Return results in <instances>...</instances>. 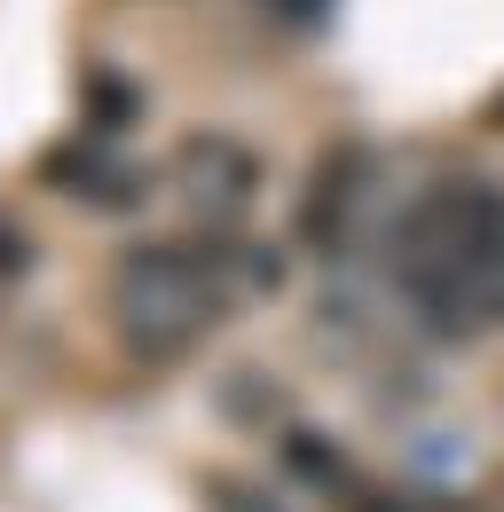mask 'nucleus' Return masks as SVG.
Instances as JSON below:
<instances>
[{
	"label": "nucleus",
	"mask_w": 504,
	"mask_h": 512,
	"mask_svg": "<svg viewBox=\"0 0 504 512\" xmlns=\"http://www.w3.org/2000/svg\"><path fill=\"white\" fill-rule=\"evenodd\" d=\"M363 182H371V150H363V142H339V150L315 166L308 213H300L308 245H323V253L347 245V221H355V205H363Z\"/></svg>",
	"instance_id": "nucleus-3"
},
{
	"label": "nucleus",
	"mask_w": 504,
	"mask_h": 512,
	"mask_svg": "<svg viewBox=\"0 0 504 512\" xmlns=\"http://www.w3.org/2000/svg\"><path fill=\"white\" fill-rule=\"evenodd\" d=\"M24 237H16V229H0V276H24Z\"/></svg>",
	"instance_id": "nucleus-7"
},
{
	"label": "nucleus",
	"mask_w": 504,
	"mask_h": 512,
	"mask_svg": "<svg viewBox=\"0 0 504 512\" xmlns=\"http://www.w3.org/2000/svg\"><path fill=\"white\" fill-rule=\"evenodd\" d=\"M284 457H292L308 481H339V457H331V449H315V434H292V442H284Z\"/></svg>",
	"instance_id": "nucleus-5"
},
{
	"label": "nucleus",
	"mask_w": 504,
	"mask_h": 512,
	"mask_svg": "<svg viewBox=\"0 0 504 512\" xmlns=\"http://www.w3.org/2000/svg\"><path fill=\"white\" fill-rule=\"evenodd\" d=\"M119 331L134 355L166 363L189 339H205V323L221 316V253L213 245H142L111 276Z\"/></svg>",
	"instance_id": "nucleus-2"
},
{
	"label": "nucleus",
	"mask_w": 504,
	"mask_h": 512,
	"mask_svg": "<svg viewBox=\"0 0 504 512\" xmlns=\"http://www.w3.org/2000/svg\"><path fill=\"white\" fill-rule=\"evenodd\" d=\"M268 16H284V24H323L331 0H268Z\"/></svg>",
	"instance_id": "nucleus-6"
},
{
	"label": "nucleus",
	"mask_w": 504,
	"mask_h": 512,
	"mask_svg": "<svg viewBox=\"0 0 504 512\" xmlns=\"http://www.w3.org/2000/svg\"><path fill=\"white\" fill-rule=\"evenodd\" d=\"M182 174L197 182L189 197H205V213H237L252 197V182H260V166H252L245 142H229V134H197L182 150Z\"/></svg>",
	"instance_id": "nucleus-4"
},
{
	"label": "nucleus",
	"mask_w": 504,
	"mask_h": 512,
	"mask_svg": "<svg viewBox=\"0 0 504 512\" xmlns=\"http://www.w3.org/2000/svg\"><path fill=\"white\" fill-rule=\"evenodd\" d=\"M402 284L426 308H465L504 276V190L497 182H441L426 205L402 213Z\"/></svg>",
	"instance_id": "nucleus-1"
}]
</instances>
